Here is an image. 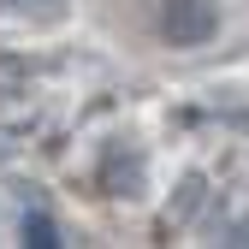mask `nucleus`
<instances>
[{"label":"nucleus","mask_w":249,"mask_h":249,"mask_svg":"<svg viewBox=\"0 0 249 249\" xmlns=\"http://www.w3.org/2000/svg\"><path fill=\"white\" fill-rule=\"evenodd\" d=\"M166 30H172V42H202L213 30V12L202 6V0H172L166 6Z\"/></svg>","instance_id":"nucleus-1"},{"label":"nucleus","mask_w":249,"mask_h":249,"mask_svg":"<svg viewBox=\"0 0 249 249\" xmlns=\"http://www.w3.org/2000/svg\"><path fill=\"white\" fill-rule=\"evenodd\" d=\"M24 243H36V249H53L59 237H53V226L42 220V213H30V220H24Z\"/></svg>","instance_id":"nucleus-2"}]
</instances>
